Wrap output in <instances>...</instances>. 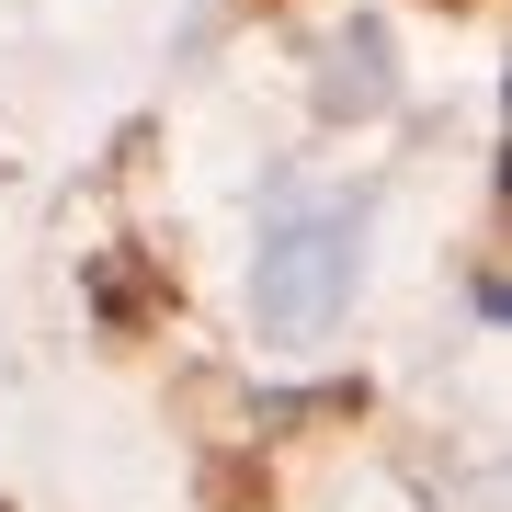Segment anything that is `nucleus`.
<instances>
[{
	"mask_svg": "<svg viewBox=\"0 0 512 512\" xmlns=\"http://www.w3.org/2000/svg\"><path fill=\"white\" fill-rule=\"evenodd\" d=\"M365 296V194L330 183H274L262 194V274H251V319L274 353H319Z\"/></svg>",
	"mask_w": 512,
	"mask_h": 512,
	"instance_id": "f257e3e1",
	"label": "nucleus"
}]
</instances>
